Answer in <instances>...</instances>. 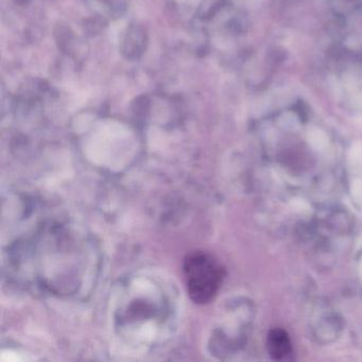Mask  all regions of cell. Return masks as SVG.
Segmentation results:
<instances>
[{
  "label": "cell",
  "instance_id": "1",
  "mask_svg": "<svg viewBox=\"0 0 362 362\" xmlns=\"http://www.w3.org/2000/svg\"><path fill=\"white\" fill-rule=\"evenodd\" d=\"M184 276L190 298L197 304L211 302L224 277L221 264L209 254L194 252L184 260Z\"/></svg>",
  "mask_w": 362,
  "mask_h": 362
},
{
  "label": "cell",
  "instance_id": "2",
  "mask_svg": "<svg viewBox=\"0 0 362 362\" xmlns=\"http://www.w3.org/2000/svg\"><path fill=\"white\" fill-rule=\"evenodd\" d=\"M147 46V33L139 25H131L122 42V54L128 59H137L145 52Z\"/></svg>",
  "mask_w": 362,
  "mask_h": 362
},
{
  "label": "cell",
  "instance_id": "3",
  "mask_svg": "<svg viewBox=\"0 0 362 362\" xmlns=\"http://www.w3.org/2000/svg\"><path fill=\"white\" fill-rule=\"evenodd\" d=\"M267 347L271 357L277 361L287 360L292 354V343L287 332L281 328H275L269 332Z\"/></svg>",
  "mask_w": 362,
  "mask_h": 362
},
{
  "label": "cell",
  "instance_id": "4",
  "mask_svg": "<svg viewBox=\"0 0 362 362\" xmlns=\"http://www.w3.org/2000/svg\"><path fill=\"white\" fill-rule=\"evenodd\" d=\"M71 29L67 26H60L56 28V40L58 43L59 48L65 54L71 52V45H73L74 37Z\"/></svg>",
  "mask_w": 362,
  "mask_h": 362
},
{
  "label": "cell",
  "instance_id": "5",
  "mask_svg": "<svg viewBox=\"0 0 362 362\" xmlns=\"http://www.w3.org/2000/svg\"><path fill=\"white\" fill-rule=\"evenodd\" d=\"M96 26L103 27V22L100 18H93L92 20H88V22H86L84 29H86V33H90V35H97V33H100L101 29H103Z\"/></svg>",
  "mask_w": 362,
  "mask_h": 362
},
{
  "label": "cell",
  "instance_id": "6",
  "mask_svg": "<svg viewBox=\"0 0 362 362\" xmlns=\"http://www.w3.org/2000/svg\"><path fill=\"white\" fill-rule=\"evenodd\" d=\"M16 3L20 4V5H25V4L29 3L30 0H16Z\"/></svg>",
  "mask_w": 362,
  "mask_h": 362
}]
</instances>
